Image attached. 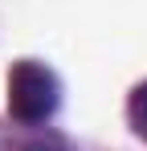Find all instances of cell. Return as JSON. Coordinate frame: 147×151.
Here are the masks:
<instances>
[{
	"label": "cell",
	"mask_w": 147,
	"mask_h": 151,
	"mask_svg": "<svg viewBox=\"0 0 147 151\" xmlns=\"http://www.w3.org/2000/svg\"><path fill=\"white\" fill-rule=\"evenodd\" d=\"M24 151H66L61 143H53V139H41V143H29Z\"/></svg>",
	"instance_id": "obj_3"
},
{
	"label": "cell",
	"mask_w": 147,
	"mask_h": 151,
	"mask_svg": "<svg viewBox=\"0 0 147 151\" xmlns=\"http://www.w3.org/2000/svg\"><path fill=\"white\" fill-rule=\"evenodd\" d=\"M127 119H131V131L147 139V82H139L135 90H131V98H127Z\"/></svg>",
	"instance_id": "obj_2"
},
{
	"label": "cell",
	"mask_w": 147,
	"mask_h": 151,
	"mask_svg": "<svg viewBox=\"0 0 147 151\" xmlns=\"http://www.w3.org/2000/svg\"><path fill=\"white\" fill-rule=\"evenodd\" d=\"M61 102V82L41 61H17L8 74V114L17 123H45Z\"/></svg>",
	"instance_id": "obj_1"
}]
</instances>
